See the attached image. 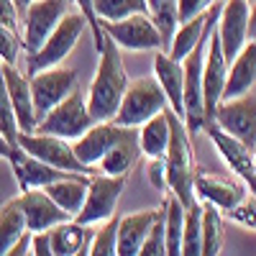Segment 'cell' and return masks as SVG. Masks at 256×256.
Instances as JSON below:
<instances>
[{
  "instance_id": "7c38bea8",
  "label": "cell",
  "mask_w": 256,
  "mask_h": 256,
  "mask_svg": "<svg viewBox=\"0 0 256 256\" xmlns=\"http://www.w3.org/2000/svg\"><path fill=\"white\" fill-rule=\"evenodd\" d=\"M192 190H195V200L218 208L220 212H230L248 195L244 180L238 182L228 174L208 172V169H200V166L195 172V184H192Z\"/></svg>"
},
{
  "instance_id": "ba28073f",
  "label": "cell",
  "mask_w": 256,
  "mask_h": 256,
  "mask_svg": "<svg viewBox=\"0 0 256 256\" xmlns=\"http://www.w3.org/2000/svg\"><path fill=\"white\" fill-rule=\"evenodd\" d=\"M126 180L128 177H108V174H92L90 184H88V198L82 202V210L72 220L82 223V226H100L108 218L116 216L118 208V198L126 190Z\"/></svg>"
},
{
  "instance_id": "8fae6325",
  "label": "cell",
  "mask_w": 256,
  "mask_h": 256,
  "mask_svg": "<svg viewBox=\"0 0 256 256\" xmlns=\"http://www.w3.org/2000/svg\"><path fill=\"white\" fill-rule=\"evenodd\" d=\"M210 120L226 134L236 136L246 146H256V95L246 92L241 98L220 100L212 110Z\"/></svg>"
},
{
  "instance_id": "836d02e7",
  "label": "cell",
  "mask_w": 256,
  "mask_h": 256,
  "mask_svg": "<svg viewBox=\"0 0 256 256\" xmlns=\"http://www.w3.org/2000/svg\"><path fill=\"white\" fill-rule=\"evenodd\" d=\"M0 134L16 146L18 126H16V113H13V105H10V95H8V88H6V77H3V62H0Z\"/></svg>"
},
{
  "instance_id": "e0dca14e",
  "label": "cell",
  "mask_w": 256,
  "mask_h": 256,
  "mask_svg": "<svg viewBox=\"0 0 256 256\" xmlns=\"http://www.w3.org/2000/svg\"><path fill=\"white\" fill-rule=\"evenodd\" d=\"M20 210H24V218H26V228L28 233H46L52 226L64 223V220H72L67 212H64L46 192L44 187H36V190H26L16 198Z\"/></svg>"
},
{
  "instance_id": "60d3db41",
  "label": "cell",
  "mask_w": 256,
  "mask_h": 256,
  "mask_svg": "<svg viewBox=\"0 0 256 256\" xmlns=\"http://www.w3.org/2000/svg\"><path fill=\"white\" fill-rule=\"evenodd\" d=\"M0 26L20 31V13H18L13 0H0Z\"/></svg>"
},
{
  "instance_id": "f1b7e54d",
  "label": "cell",
  "mask_w": 256,
  "mask_h": 256,
  "mask_svg": "<svg viewBox=\"0 0 256 256\" xmlns=\"http://www.w3.org/2000/svg\"><path fill=\"white\" fill-rule=\"evenodd\" d=\"M226 246V218L218 208L202 202V246L200 256H218Z\"/></svg>"
},
{
  "instance_id": "681fc988",
  "label": "cell",
  "mask_w": 256,
  "mask_h": 256,
  "mask_svg": "<svg viewBox=\"0 0 256 256\" xmlns=\"http://www.w3.org/2000/svg\"><path fill=\"white\" fill-rule=\"evenodd\" d=\"M251 154H254V166H256V146L251 148Z\"/></svg>"
},
{
  "instance_id": "5b68a950",
  "label": "cell",
  "mask_w": 256,
  "mask_h": 256,
  "mask_svg": "<svg viewBox=\"0 0 256 256\" xmlns=\"http://www.w3.org/2000/svg\"><path fill=\"white\" fill-rule=\"evenodd\" d=\"M92 116L88 110V100L80 92V88L74 92H70L62 102H56L52 110H46L36 123V134H52L59 138L74 141L80 138L88 128L92 126Z\"/></svg>"
},
{
  "instance_id": "cb8c5ba5",
  "label": "cell",
  "mask_w": 256,
  "mask_h": 256,
  "mask_svg": "<svg viewBox=\"0 0 256 256\" xmlns=\"http://www.w3.org/2000/svg\"><path fill=\"white\" fill-rule=\"evenodd\" d=\"M154 77L166 98V105L174 116L184 118V105H182V62L172 59L164 49L154 54Z\"/></svg>"
},
{
  "instance_id": "816d5d0a",
  "label": "cell",
  "mask_w": 256,
  "mask_h": 256,
  "mask_svg": "<svg viewBox=\"0 0 256 256\" xmlns=\"http://www.w3.org/2000/svg\"><path fill=\"white\" fill-rule=\"evenodd\" d=\"M28 256H31V254H28Z\"/></svg>"
},
{
  "instance_id": "7bdbcfd3",
  "label": "cell",
  "mask_w": 256,
  "mask_h": 256,
  "mask_svg": "<svg viewBox=\"0 0 256 256\" xmlns=\"http://www.w3.org/2000/svg\"><path fill=\"white\" fill-rule=\"evenodd\" d=\"M31 238H34V233H26V236L20 238L16 246H10L3 256H28L31 254Z\"/></svg>"
},
{
  "instance_id": "3957f363",
  "label": "cell",
  "mask_w": 256,
  "mask_h": 256,
  "mask_svg": "<svg viewBox=\"0 0 256 256\" xmlns=\"http://www.w3.org/2000/svg\"><path fill=\"white\" fill-rule=\"evenodd\" d=\"M88 26V18H84L77 8H72L67 16L59 20V26L49 34V38L41 44L36 52L28 54L26 59V74L49 70V67H59V64L72 54V49L80 44V36Z\"/></svg>"
},
{
  "instance_id": "f6af8a7d",
  "label": "cell",
  "mask_w": 256,
  "mask_h": 256,
  "mask_svg": "<svg viewBox=\"0 0 256 256\" xmlns=\"http://www.w3.org/2000/svg\"><path fill=\"white\" fill-rule=\"evenodd\" d=\"M10 152H13V144H10L3 134H0V159H8Z\"/></svg>"
},
{
  "instance_id": "d590c367",
  "label": "cell",
  "mask_w": 256,
  "mask_h": 256,
  "mask_svg": "<svg viewBox=\"0 0 256 256\" xmlns=\"http://www.w3.org/2000/svg\"><path fill=\"white\" fill-rule=\"evenodd\" d=\"M138 256H166V241H164V212L162 218L154 223V228L148 230V236L138 251Z\"/></svg>"
},
{
  "instance_id": "f907efd6",
  "label": "cell",
  "mask_w": 256,
  "mask_h": 256,
  "mask_svg": "<svg viewBox=\"0 0 256 256\" xmlns=\"http://www.w3.org/2000/svg\"><path fill=\"white\" fill-rule=\"evenodd\" d=\"M248 3H256V0H248Z\"/></svg>"
},
{
  "instance_id": "2e32d148",
  "label": "cell",
  "mask_w": 256,
  "mask_h": 256,
  "mask_svg": "<svg viewBox=\"0 0 256 256\" xmlns=\"http://www.w3.org/2000/svg\"><path fill=\"white\" fill-rule=\"evenodd\" d=\"M220 8H223V0H218V3L212 6L210 10H205V13L195 16V18H190V20H182V24H177L172 38H169L166 54L172 56V59H177V62H182L184 56H190V52L195 49L212 28H216Z\"/></svg>"
},
{
  "instance_id": "52a82bcc",
  "label": "cell",
  "mask_w": 256,
  "mask_h": 256,
  "mask_svg": "<svg viewBox=\"0 0 256 256\" xmlns=\"http://www.w3.org/2000/svg\"><path fill=\"white\" fill-rule=\"evenodd\" d=\"M100 31L110 36L118 49L126 52H159L164 41L148 13H134L120 20H100Z\"/></svg>"
},
{
  "instance_id": "7dc6e473",
  "label": "cell",
  "mask_w": 256,
  "mask_h": 256,
  "mask_svg": "<svg viewBox=\"0 0 256 256\" xmlns=\"http://www.w3.org/2000/svg\"><path fill=\"white\" fill-rule=\"evenodd\" d=\"M13 3H16V8H18V13H24L31 3H34V0H13Z\"/></svg>"
},
{
  "instance_id": "74e56055",
  "label": "cell",
  "mask_w": 256,
  "mask_h": 256,
  "mask_svg": "<svg viewBox=\"0 0 256 256\" xmlns=\"http://www.w3.org/2000/svg\"><path fill=\"white\" fill-rule=\"evenodd\" d=\"M72 3H74V8L84 18H88V26H90L92 38H95V52H100V46H102V31H100V20L95 16V8H92V0H72Z\"/></svg>"
},
{
  "instance_id": "ab89813d",
  "label": "cell",
  "mask_w": 256,
  "mask_h": 256,
  "mask_svg": "<svg viewBox=\"0 0 256 256\" xmlns=\"http://www.w3.org/2000/svg\"><path fill=\"white\" fill-rule=\"evenodd\" d=\"M146 174H148V184H152L154 190L166 192V162H164V156H162V159H152V162H148Z\"/></svg>"
},
{
  "instance_id": "8d00e7d4",
  "label": "cell",
  "mask_w": 256,
  "mask_h": 256,
  "mask_svg": "<svg viewBox=\"0 0 256 256\" xmlns=\"http://www.w3.org/2000/svg\"><path fill=\"white\" fill-rule=\"evenodd\" d=\"M226 216L230 220H236L238 226L248 228V230H256V198L254 195H246L230 212H226Z\"/></svg>"
},
{
  "instance_id": "6da1fadb",
  "label": "cell",
  "mask_w": 256,
  "mask_h": 256,
  "mask_svg": "<svg viewBox=\"0 0 256 256\" xmlns=\"http://www.w3.org/2000/svg\"><path fill=\"white\" fill-rule=\"evenodd\" d=\"M98 70H95V77L88 88V110L92 116L95 123H102V120H113L116 113H118V105L123 100V92L128 88V72H126V64H123V56H120V49L118 44L102 34V46L98 52Z\"/></svg>"
},
{
  "instance_id": "4316f807",
  "label": "cell",
  "mask_w": 256,
  "mask_h": 256,
  "mask_svg": "<svg viewBox=\"0 0 256 256\" xmlns=\"http://www.w3.org/2000/svg\"><path fill=\"white\" fill-rule=\"evenodd\" d=\"M90 177L92 174H72L67 180H59V182H52L44 187L46 195L67 212L70 218H74L77 212L82 210V202L88 198V184H90Z\"/></svg>"
},
{
  "instance_id": "9c48e42d",
  "label": "cell",
  "mask_w": 256,
  "mask_h": 256,
  "mask_svg": "<svg viewBox=\"0 0 256 256\" xmlns=\"http://www.w3.org/2000/svg\"><path fill=\"white\" fill-rule=\"evenodd\" d=\"M72 8H74L72 0H34V3L20 13V24H24V34H20L24 36V49L28 54L36 52Z\"/></svg>"
},
{
  "instance_id": "603a6c76",
  "label": "cell",
  "mask_w": 256,
  "mask_h": 256,
  "mask_svg": "<svg viewBox=\"0 0 256 256\" xmlns=\"http://www.w3.org/2000/svg\"><path fill=\"white\" fill-rule=\"evenodd\" d=\"M254 84H256V41H246V46L228 62L223 100L251 92Z\"/></svg>"
},
{
  "instance_id": "1f68e13d",
  "label": "cell",
  "mask_w": 256,
  "mask_h": 256,
  "mask_svg": "<svg viewBox=\"0 0 256 256\" xmlns=\"http://www.w3.org/2000/svg\"><path fill=\"white\" fill-rule=\"evenodd\" d=\"M98 20H120L134 13H148L146 0H92Z\"/></svg>"
},
{
  "instance_id": "e575fe53",
  "label": "cell",
  "mask_w": 256,
  "mask_h": 256,
  "mask_svg": "<svg viewBox=\"0 0 256 256\" xmlns=\"http://www.w3.org/2000/svg\"><path fill=\"white\" fill-rule=\"evenodd\" d=\"M20 54H24V36H20V31L0 26V62L16 67Z\"/></svg>"
},
{
  "instance_id": "9a60e30c",
  "label": "cell",
  "mask_w": 256,
  "mask_h": 256,
  "mask_svg": "<svg viewBox=\"0 0 256 256\" xmlns=\"http://www.w3.org/2000/svg\"><path fill=\"white\" fill-rule=\"evenodd\" d=\"M8 162H10L13 177H16L20 192L36 190V187H46V184H52V182H59V180L72 177V172H64V169H56V166H52V164H46V162H41V159L26 154L20 146H13Z\"/></svg>"
},
{
  "instance_id": "d6a6232c",
  "label": "cell",
  "mask_w": 256,
  "mask_h": 256,
  "mask_svg": "<svg viewBox=\"0 0 256 256\" xmlns=\"http://www.w3.org/2000/svg\"><path fill=\"white\" fill-rule=\"evenodd\" d=\"M116 230H118V218H108L98 226V230L88 241V256H118L116 246Z\"/></svg>"
},
{
  "instance_id": "277c9868",
  "label": "cell",
  "mask_w": 256,
  "mask_h": 256,
  "mask_svg": "<svg viewBox=\"0 0 256 256\" xmlns=\"http://www.w3.org/2000/svg\"><path fill=\"white\" fill-rule=\"evenodd\" d=\"M166 98L159 88V82L154 74H141L128 80V88L123 92V100L118 105L116 113V123L118 126H128V128H138L144 120L154 118L156 113L166 110Z\"/></svg>"
},
{
  "instance_id": "484cf974",
  "label": "cell",
  "mask_w": 256,
  "mask_h": 256,
  "mask_svg": "<svg viewBox=\"0 0 256 256\" xmlns=\"http://www.w3.org/2000/svg\"><path fill=\"white\" fill-rule=\"evenodd\" d=\"M90 226H82L77 220H64L46 230V241L54 256H74L90 241Z\"/></svg>"
},
{
  "instance_id": "ac0fdd59",
  "label": "cell",
  "mask_w": 256,
  "mask_h": 256,
  "mask_svg": "<svg viewBox=\"0 0 256 256\" xmlns=\"http://www.w3.org/2000/svg\"><path fill=\"white\" fill-rule=\"evenodd\" d=\"M164 205L152 208V210H136V212H126L123 218H118V230H116V246L118 256H138L148 230L154 228V223L162 218Z\"/></svg>"
},
{
  "instance_id": "7a4b0ae2",
  "label": "cell",
  "mask_w": 256,
  "mask_h": 256,
  "mask_svg": "<svg viewBox=\"0 0 256 256\" xmlns=\"http://www.w3.org/2000/svg\"><path fill=\"white\" fill-rule=\"evenodd\" d=\"M172 123V136H169V146H166V190L184 205L190 208L195 202V172H198V162L192 154V136L187 134V128L182 123L180 116H169Z\"/></svg>"
},
{
  "instance_id": "c3c4849f",
  "label": "cell",
  "mask_w": 256,
  "mask_h": 256,
  "mask_svg": "<svg viewBox=\"0 0 256 256\" xmlns=\"http://www.w3.org/2000/svg\"><path fill=\"white\" fill-rule=\"evenodd\" d=\"M74 256H88V246H84V248H82L80 254H74Z\"/></svg>"
},
{
  "instance_id": "8992f818",
  "label": "cell",
  "mask_w": 256,
  "mask_h": 256,
  "mask_svg": "<svg viewBox=\"0 0 256 256\" xmlns=\"http://www.w3.org/2000/svg\"><path fill=\"white\" fill-rule=\"evenodd\" d=\"M16 146H20L26 154L46 162L56 169H64V172H72V174H98V169L82 164L72 148V141L67 138H59V136H52V134H24L18 131L16 136Z\"/></svg>"
},
{
  "instance_id": "f35d334b",
  "label": "cell",
  "mask_w": 256,
  "mask_h": 256,
  "mask_svg": "<svg viewBox=\"0 0 256 256\" xmlns=\"http://www.w3.org/2000/svg\"><path fill=\"white\" fill-rule=\"evenodd\" d=\"M216 3H218V0H177V20H180V24H182V20H190V18H195V16L210 10Z\"/></svg>"
},
{
  "instance_id": "5bb4252c",
  "label": "cell",
  "mask_w": 256,
  "mask_h": 256,
  "mask_svg": "<svg viewBox=\"0 0 256 256\" xmlns=\"http://www.w3.org/2000/svg\"><path fill=\"white\" fill-rule=\"evenodd\" d=\"M226 77H228V59L223 54L220 38L216 28L208 36V46H205V59H202V100H205V116L210 120L216 105L223 100L226 90Z\"/></svg>"
},
{
  "instance_id": "4dcf8cb0",
  "label": "cell",
  "mask_w": 256,
  "mask_h": 256,
  "mask_svg": "<svg viewBox=\"0 0 256 256\" xmlns=\"http://www.w3.org/2000/svg\"><path fill=\"white\" fill-rule=\"evenodd\" d=\"M146 10H148V18L154 20V26L159 28L162 34V41H164V52L169 46V38H172L174 28H177V0H146Z\"/></svg>"
},
{
  "instance_id": "44dd1931",
  "label": "cell",
  "mask_w": 256,
  "mask_h": 256,
  "mask_svg": "<svg viewBox=\"0 0 256 256\" xmlns=\"http://www.w3.org/2000/svg\"><path fill=\"white\" fill-rule=\"evenodd\" d=\"M141 159V148H138V131L136 128L123 126L120 136L116 144L105 152V156L98 162V172L108 174V177H128L134 172V166Z\"/></svg>"
},
{
  "instance_id": "f546056e",
  "label": "cell",
  "mask_w": 256,
  "mask_h": 256,
  "mask_svg": "<svg viewBox=\"0 0 256 256\" xmlns=\"http://www.w3.org/2000/svg\"><path fill=\"white\" fill-rule=\"evenodd\" d=\"M202 246V202L195 200L184 208V226H182V256H200Z\"/></svg>"
},
{
  "instance_id": "30bf717a",
  "label": "cell",
  "mask_w": 256,
  "mask_h": 256,
  "mask_svg": "<svg viewBox=\"0 0 256 256\" xmlns=\"http://www.w3.org/2000/svg\"><path fill=\"white\" fill-rule=\"evenodd\" d=\"M28 82H31L34 108H36V116H38V118L44 116L46 110H52L56 102H62L70 92H74V90L80 88L77 70L64 67V64L28 74Z\"/></svg>"
},
{
  "instance_id": "d4e9b609",
  "label": "cell",
  "mask_w": 256,
  "mask_h": 256,
  "mask_svg": "<svg viewBox=\"0 0 256 256\" xmlns=\"http://www.w3.org/2000/svg\"><path fill=\"white\" fill-rule=\"evenodd\" d=\"M169 116L172 110H162L154 118L144 120L136 131H138V148H141V156L146 159H162L166 154V146H169V136H172V123H169Z\"/></svg>"
},
{
  "instance_id": "4fadbf2b",
  "label": "cell",
  "mask_w": 256,
  "mask_h": 256,
  "mask_svg": "<svg viewBox=\"0 0 256 256\" xmlns=\"http://www.w3.org/2000/svg\"><path fill=\"white\" fill-rule=\"evenodd\" d=\"M248 0H223V8L216 24V34L220 38V46L226 59L230 62L248 41Z\"/></svg>"
},
{
  "instance_id": "ee69618b",
  "label": "cell",
  "mask_w": 256,
  "mask_h": 256,
  "mask_svg": "<svg viewBox=\"0 0 256 256\" xmlns=\"http://www.w3.org/2000/svg\"><path fill=\"white\" fill-rule=\"evenodd\" d=\"M248 41H256V3H251L248 10Z\"/></svg>"
},
{
  "instance_id": "7402d4cb",
  "label": "cell",
  "mask_w": 256,
  "mask_h": 256,
  "mask_svg": "<svg viewBox=\"0 0 256 256\" xmlns=\"http://www.w3.org/2000/svg\"><path fill=\"white\" fill-rule=\"evenodd\" d=\"M123 126H118L116 120H102V123H92L88 131L80 138L72 141V148L82 164H88L92 169H98V162L105 156V152L116 144V138L120 136Z\"/></svg>"
},
{
  "instance_id": "ffe728a7",
  "label": "cell",
  "mask_w": 256,
  "mask_h": 256,
  "mask_svg": "<svg viewBox=\"0 0 256 256\" xmlns=\"http://www.w3.org/2000/svg\"><path fill=\"white\" fill-rule=\"evenodd\" d=\"M202 131L208 134V138L212 141V146H216V152L220 154V159L226 162V166L230 169L233 174H236L238 180H246L248 174L256 172L254 166V154H251V146H246L244 141H238L236 136L226 134L223 128H218L212 120H208L202 126Z\"/></svg>"
},
{
  "instance_id": "d6986e66",
  "label": "cell",
  "mask_w": 256,
  "mask_h": 256,
  "mask_svg": "<svg viewBox=\"0 0 256 256\" xmlns=\"http://www.w3.org/2000/svg\"><path fill=\"white\" fill-rule=\"evenodd\" d=\"M3 77H6V88L10 95V105H13V113H16V126L18 131L31 134L36 131V108H34V95H31V82L28 74H24L18 70V64H3Z\"/></svg>"
},
{
  "instance_id": "83f0119b",
  "label": "cell",
  "mask_w": 256,
  "mask_h": 256,
  "mask_svg": "<svg viewBox=\"0 0 256 256\" xmlns=\"http://www.w3.org/2000/svg\"><path fill=\"white\" fill-rule=\"evenodd\" d=\"M26 233H28V228H26L24 210H20L16 198H10L3 208H0V256H3L10 246H16Z\"/></svg>"
},
{
  "instance_id": "b9f144b4",
  "label": "cell",
  "mask_w": 256,
  "mask_h": 256,
  "mask_svg": "<svg viewBox=\"0 0 256 256\" xmlns=\"http://www.w3.org/2000/svg\"><path fill=\"white\" fill-rule=\"evenodd\" d=\"M31 256H54L46 241V233H34L31 238Z\"/></svg>"
},
{
  "instance_id": "bcb514c9",
  "label": "cell",
  "mask_w": 256,
  "mask_h": 256,
  "mask_svg": "<svg viewBox=\"0 0 256 256\" xmlns=\"http://www.w3.org/2000/svg\"><path fill=\"white\" fill-rule=\"evenodd\" d=\"M244 184H246V192H248V195H254V198H256V172H254V174H248V177L244 180Z\"/></svg>"
}]
</instances>
